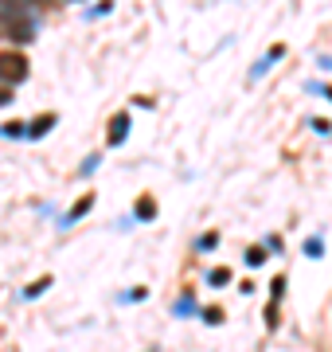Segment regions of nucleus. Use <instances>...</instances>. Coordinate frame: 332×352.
Here are the masks:
<instances>
[{
    "mask_svg": "<svg viewBox=\"0 0 332 352\" xmlns=\"http://www.w3.org/2000/svg\"><path fill=\"white\" fill-rule=\"evenodd\" d=\"M36 32V24L20 12V4H4L0 8V39H12V43H27Z\"/></svg>",
    "mask_w": 332,
    "mask_h": 352,
    "instance_id": "1",
    "label": "nucleus"
},
{
    "mask_svg": "<svg viewBox=\"0 0 332 352\" xmlns=\"http://www.w3.org/2000/svg\"><path fill=\"white\" fill-rule=\"evenodd\" d=\"M27 78V59L20 51H0V82L12 90L16 82H24Z\"/></svg>",
    "mask_w": 332,
    "mask_h": 352,
    "instance_id": "2",
    "label": "nucleus"
},
{
    "mask_svg": "<svg viewBox=\"0 0 332 352\" xmlns=\"http://www.w3.org/2000/svg\"><path fill=\"white\" fill-rule=\"evenodd\" d=\"M129 133V113H117L114 122H110V145H121Z\"/></svg>",
    "mask_w": 332,
    "mask_h": 352,
    "instance_id": "3",
    "label": "nucleus"
},
{
    "mask_svg": "<svg viewBox=\"0 0 332 352\" xmlns=\"http://www.w3.org/2000/svg\"><path fill=\"white\" fill-rule=\"evenodd\" d=\"M90 208H94V196H82V200L75 204V208H71V212H67V219H63V227H71V223H78V219H82V215L90 212Z\"/></svg>",
    "mask_w": 332,
    "mask_h": 352,
    "instance_id": "4",
    "label": "nucleus"
},
{
    "mask_svg": "<svg viewBox=\"0 0 332 352\" xmlns=\"http://www.w3.org/2000/svg\"><path fill=\"white\" fill-rule=\"evenodd\" d=\"M51 126H55V113H43V118H36V122L27 126V138H43Z\"/></svg>",
    "mask_w": 332,
    "mask_h": 352,
    "instance_id": "5",
    "label": "nucleus"
},
{
    "mask_svg": "<svg viewBox=\"0 0 332 352\" xmlns=\"http://www.w3.org/2000/svg\"><path fill=\"white\" fill-rule=\"evenodd\" d=\"M153 215H156L153 196H141V200H137V219H153Z\"/></svg>",
    "mask_w": 332,
    "mask_h": 352,
    "instance_id": "6",
    "label": "nucleus"
},
{
    "mask_svg": "<svg viewBox=\"0 0 332 352\" xmlns=\"http://www.w3.org/2000/svg\"><path fill=\"white\" fill-rule=\"evenodd\" d=\"M207 282H211V286H223V282H230V270H227V266H219V270L207 274Z\"/></svg>",
    "mask_w": 332,
    "mask_h": 352,
    "instance_id": "7",
    "label": "nucleus"
},
{
    "mask_svg": "<svg viewBox=\"0 0 332 352\" xmlns=\"http://www.w3.org/2000/svg\"><path fill=\"white\" fill-rule=\"evenodd\" d=\"M281 294H285V278H274V282H270V298H274V305L281 302Z\"/></svg>",
    "mask_w": 332,
    "mask_h": 352,
    "instance_id": "8",
    "label": "nucleus"
},
{
    "mask_svg": "<svg viewBox=\"0 0 332 352\" xmlns=\"http://www.w3.org/2000/svg\"><path fill=\"white\" fill-rule=\"evenodd\" d=\"M246 263H250V266H262V263H266V251H262V247H250V251H246Z\"/></svg>",
    "mask_w": 332,
    "mask_h": 352,
    "instance_id": "9",
    "label": "nucleus"
},
{
    "mask_svg": "<svg viewBox=\"0 0 332 352\" xmlns=\"http://www.w3.org/2000/svg\"><path fill=\"white\" fill-rule=\"evenodd\" d=\"M47 286H51V278H39V282H36V286H32V289H27L24 298H39V294H43V289H47Z\"/></svg>",
    "mask_w": 332,
    "mask_h": 352,
    "instance_id": "10",
    "label": "nucleus"
},
{
    "mask_svg": "<svg viewBox=\"0 0 332 352\" xmlns=\"http://www.w3.org/2000/svg\"><path fill=\"white\" fill-rule=\"evenodd\" d=\"M204 321L207 325H219V321H223V309H219V305L215 309H204Z\"/></svg>",
    "mask_w": 332,
    "mask_h": 352,
    "instance_id": "11",
    "label": "nucleus"
},
{
    "mask_svg": "<svg viewBox=\"0 0 332 352\" xmlns=\"http://www.w3.org/2000/svg\"><path fill=\"white\" fill-rule=\"evenodd\" d=\"M215 243H219V235H215V231H207L204 239H200V251H211V247H215Z\"/></svg>",
    "mask_w": 332,
    "mask_h": 352,
    "instance_id": "12",
    "label": "nucleus"
},
{
    "mask_svg": "<svg viewBox=\"0 0 332 352\" xmlns=\"http://www.w3.org/2000/svg\"><path fill=\"white\" fill-rule=\"evenodd\" d=\"M4 133H8V138H20V133H27V126H20V122H8V126H4Z\"/></svg>",
    "mask_w": 332,
    "mask_h": 352,
    "instance_id": "13",
    "label": "nucleus"
},
{
    "mask_svg": "<svg viewBox=\"0 0 332 352\" xmlns=\"http://www.w3.org/2000/svg\"><path fill=\"white\" fill-rule=\"evenodd\" d=\"M305 254H309V258H320V239H309L305 243Z\"/></svg>",
    "mask_w": 332,
    "mask_h": 352,
    "instance_id": "14",
    "label": "nucleus"
},
{
    "mask_svg": "<svg viewBox=\"0 0 332 352\" xmlns=\"http://www.w3.org/2000/svg\"><path fill=\"white\" fill-rule=\"evenodd\" d=\"M192 294H184V298H180V302H176V314H188V309H192Z\"/></svg>",
    "mask_w": 332,
    "mask_h": 352,
    "instance_id": "15",
    "label": "nucleus"
},
{
    "mask_svg": "<svg viewBox=\"0 0 332 352\" xmlns=\"http://www.w3.org/2000/svg\"><path fill=\"white\" fill-rule=\"evenodd\" d=\"M266 325H270V329L278 325V305H270V309H266Z\"/></svg>",
    "mask_w": 332,
    "mask_h": 352,
    "instance_id": "16",
    "label": "nucleus"
},
{
    "mask_svg": "<svg viewBox=\"0 0 332 352\" xmlns=\"http://www.w3.org/2000/svg\"><path fill=\"white\" fill-rule=\"evenodd\" d=\"M8 102H12V90H8V87H0V106H8Z\"/></svg>",
    "mask_w": 332,
    "mask_h": 352,
    "instance_id": "17",
    "label": "nucleus"
}]
</instances>
